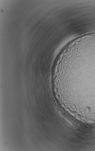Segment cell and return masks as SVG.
Instances as JSON below:
<instances>
[{"instance_id":"1","label":"cell","mask_w":95,"mask_h":151,"mask_svg":"<svg viewBox=\"0 0 95 151\" xmlns=\"http://www.w3.org/2000/svg\"><path fill=\"white\" fill-rule=\"evenodd\" d=\"M73 97L79 110L87 113L95 109V59L71 68Z\"/></svg>"}]
</instances>
